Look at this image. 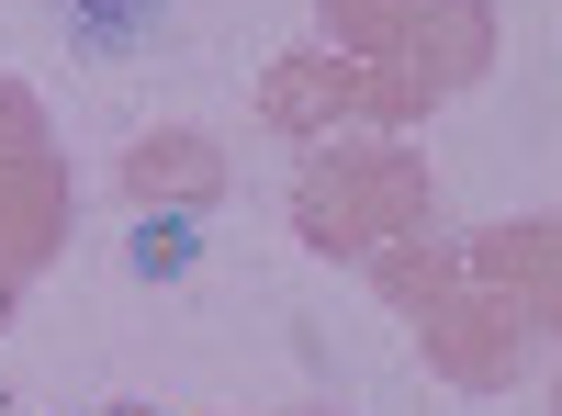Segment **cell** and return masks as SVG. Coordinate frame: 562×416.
Listing matches in <instances>:
<instances>
[{"mask_svg":"<svg viewBox=\"0 0 562 416\" xmlns=\"http://www.w3.org/2000/svg\"><path fill=\"white\" fill-rule=\"evenodd\" d=\"M169 0H68V34L90 45V57H124V45H147L158 34Z\"/></svg>","mask_w":562,"mask_h":416,"instance_id":"1","label":"cell"},{"mask_svg":"<svg viewBox=\"0 0 562 416\" xmlns=\"http://www.w3.org/2000/svg\"><path fill=\"white\" fill-rule=\"evenodd\" d=\"M113 416H135V405H113Z\"/></svg>","mask_w":562,"mask_h":416,"instance_id":"2","label":"cell"}]
</instances>
